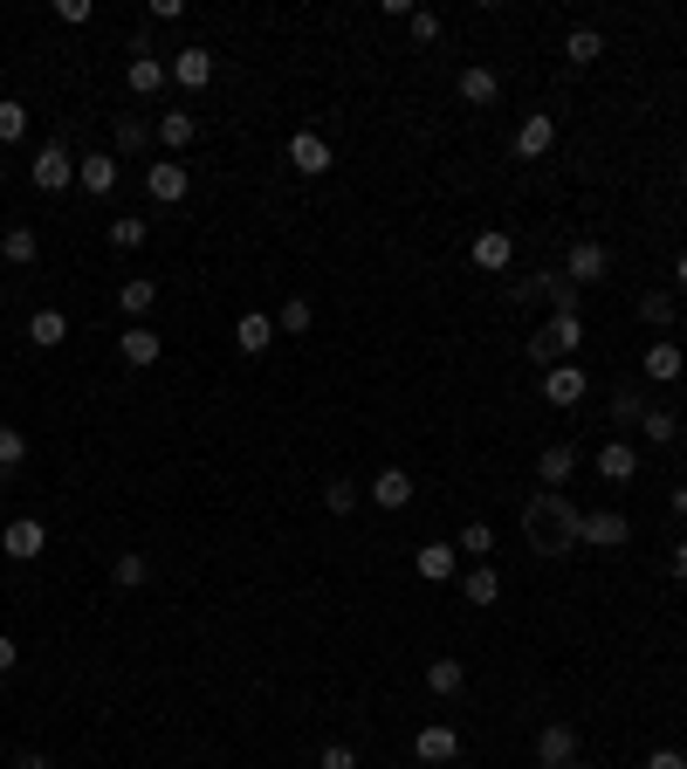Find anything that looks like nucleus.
<instances>
[{
    "label": "nucleus",
    "mask_w": 687,
    "mask_h": 769,
    "mask_svg": "<svg viewBox=\"0 0 687 769\" xmlns=\"http://www.w3.org/2000/svg\"><path fill=\"white\" fill-rule=\"evenodd\" d=\"M151 131H159V145H172V159H180V151L199 138V124H193V111H165L159 124H151Z\"/></svg>",
    "instance_id": "obj_29"
},
{
    "label": "nucleus",
    "mask_w": 687,
    "mask_h": 769,
    "mask_svg": "<svg viewBox=\"0 0 687 769\" xmlns=\"http://www.w3.org/2000/svg\"><path fill=\"white\" fill-rule=\"evenodd\" d=\"M151 302H159V282H151V275H131V282L117 289V310H124V323H145V317H151Z\"/></svg>",
    "instance_id": "obj_22"
},
{
    "label": "nucleus",
    "mask_w": 687,
    "mask_h": 769,
    "mask_svg": "<svg viewBox=\"0 0 687 769\" xmlns=\"http://www.w3.org/2000/svg\"><path fill=\"white\" fill-rule=\"evenodd\" d=\"M537 474H543V489H571V474H577V447L571 440H550L537 454Z\"/></svg>",
    "instance_id": "obj_18"
},
{
    "label": "nucleus",
    "mask_w": 687,
    "mask_h": 769,
    "mask_svg": "<svg viewBox=\"0 0 687 769\" xmlns=\"http://www.w3.org/2000/svg\"><path fill=\"white\" fill-rule=\"evenodd\" d=\"M159 351H165V344H159V330H138V323H131V330H117V357H124L131 371H151V365H159Z\"/></svg>",
    "instance_id": "obj_14"
},
{
    "label": "nucleus",
    "mask_w": 687,
    "mask_h": 769,
    "mask_svg": "<svg viewBox=\"0 0 687 769\" xmlns=\"http://www.w3.org/2000/svg\"><path fill=\"white\" fill-rule=\"evenodd\" d=\"M28 344H35V351L69 344V317H62V310H35V317H28Z\"/></svg>",
    "instance_id": "obj_27"
},
{
    "label": "nucleus",
    "mask_w": 687,
    "mask_h": 769,
    "mask_svg": "<svg viewBox=\"0 0 687 769\" xmlns=\"http://www.w3.org/2000/svg\"><path fill=\"white\" fill-rule=\"evenodd\" d=\"M21 138H28V104L8 96V104H0V145H21Z\"/></svg>",
    "instance_id": "obj_38"
},
{
    "label": "nucleus",
    "mask_w": 687,
    "mask_h": 769,
    "mask_svg": "<svg viewBox=\"0 0 687 769\" xmlns=\"http://www.w3.org/2000/svg\"><path fill=\"white\" fill-rule=\"evenodd\" d=\"M577 529H584V508H577L564 489H543V495L523 502V536H529V550H537V556H571V550H584Z\"/></svg>",
    "instance_id": "obj_1"
},
{
    "label": "nucleus",
    "mask_w": 687,
    "mask_h": 769,
    "mask_svg": "<svg viewBox=\"0 0 687 769\" xmlns=\"http://www.w3.org/2000/svg\"><path fill=\"white\" fill-rule=\"evenodd\" d=\"M317 769H358V749H351V742H330V749L317 756Z\"/></svg>",
    "instance_id": "obj_44"
},
{
    "label": "nucleus",
    "mask_w": 687,
    "mask_h": 769,
    "mask_svg": "<svg viewBox=\"0 0 687 769\" xmlns=\"http://www.w3.org/2000/svg\"><path fill=\"white\" fill-rule=\"evenodd\" d=\"M14 769H48V756H35V749H28V756H14Z\"/></svg>",
    "instance_id": "obj_49"
},
{
    "label": "nucleus",
    "mask_w": 687,
    "mask_h": 769,
    "mask_svg": "<svg viewBox=\"0 0 687 769\" xmlns=\"http://www.w3.org/2000/svg\"><path fill=\"white\" fill-rule=\"evenodd\" d=\"M640 317H646V323H674V296H667V289H646V296H640Z\"/></svg>",
    "instance_id": "obj_43"
},
{
    "label": "nucleus",
    "mask_w": 687,
    "mask_h": 769,
    "mask_svg": "<svg viewBox=\"0 0 687 769\" xmlns=\"http://www.w3.org/2000/svg\"><path fill=\"white\" fill-rule=\"evenodd\" d=\"M674 282H680V289H687V254H680V262H674Z\"/></svg>",
    "instance_id": "obj_52"
},
{
    "label": "nucleus",
    "mask_w": 687,
    "mask_h": 769,
    "mask_svg": "<svg viewBox=\"0 0 687 769\" xmlns=\"http://www.w3.org/2000/svg\"><path fill=\"white\" fill-rule=\"evenodd\" d=\"M537 762H543V769L577 762V728H571V722H550V728L537 735Z\"/></svg>",
    "instance_id": "obj_16"
},
{
    "label": "nucleus",
    "mask_w": 687,
    "mask_h": 769,
    "mask_svg": "<svg viewBox=\"0 0 687 769\" xmlns=\"http://www.w3.org/2000/svg\"><path fill=\"white\" fill-rule=\"evenodd\" d=\"M76 179H83V193L104 199L117 186V151H90V159H76Z\"/></svg>",
    "instance_id": "obj_23"
},
{
    "label": "nucleus",
    "mask_w": 687,
    "mask_h": 769,
    "mask_svg": "<svg viewBox=\"0 0 687 769\" xmlns=\"http://www.w3.org/2000/svg\"><path fill=\"white\" fill-rule=\"evenodd\" d=\"M640 433H646V440H667V447H674V440H680V420H674V413H660V405H646Z\"/></svg>",
    "instance_id": "obj_39"
},
{
    "label": "nucleus",
    "mask_w": 687,
    "mask_h": 769,
    "mask_svg": "<svg viewBox=\"0 0 687 769\" xmlns=\"http://www.w3.org/2000/svg\"><path fill=\"white\" fill-rule=\"evenodd\" d=\"M358 502H365V495L351 489L344 474H337V481H330V489H323V508H330V516H351V508H358Z\"/></svg>",
    "instance_id": "obj_40"
},
{
    "label": "nucleus",
    "mask_w": 687,
    "mask_h": 769,
    "mask_svg": "<svg viewBox=\"0 0 687 769\" xmlns=\"http://www.w3.org/2000/svg\"><path fill=\"white\" fill-rule=\"evenodd\" d=\"M564 769H592V762H564Z\"/></svg>",
    "instance_id": "obj_53"
},
{
    "label": "nucleus",
    "mask_w": 687,
    "mask_h": 769,
    "mask_svg": "<svg viewBox=\"0 0 687 769\" xmlns=\"http://www.w3.org/2000/svg\"><path fill=\"white\" fill-rule=\"evenodd\" d=\"M598 56H605V35H598V28H571V35H564V62L592 69Z\"/></svg>",
    "instance_id": "obj_31"
},
{
    "label": "nucleus",
    "mask_w": 687,
    "mask_h": 769,
    "mask_svg": "<svg viewBox=\"0 0 687 769\" xmlns=\"http://www.w3.org/2000/svg\"><path fill=\"white\" fill-rule=\"evenodd\" d=\"M577 344H584V317H550L537 337H529V357L550 371V365H577Z\"/></svg>",
    "instance_id": "obj_2"
},
{
    "label": "nucleus",
    "mask_w": 687,
    "mask_h": 769,
    "mask_svg": "<svg viewBox=\"0 0 687 769\" xmlns=\"http://www.w3.org/2000/svg\"><path fill=\"white\" fill-rule=\"evenodd\" d=\"M454 90H461V104H474V111H489V104H495V96H502V76L474 62V69H461V83H454Z\"/></svg>",
    "instance_id": "obj_25"
},
{
    "label": "nucleus",
    "mask_w": 687,
    "mask_h": 769,
    "mask_svg": "<svg viewBox=\"0 0 687 769\" xmlns=\"http://www.w3.org/2000/svg\"><path fill=\"white\" fill-rule=\"evenodd\" d=\"M124 83H131V96H159V90L172 83V62H159V56H131Z\"/></svg>",
    "instance_id": "obj_21"
},
{
    "label": "nucleus",
    "mask_w": 687,
    "mask_h": 769,
    "mask_svg": "<svg viewBox=\"0 0 687 769\" xmlns=\"http://www.w3.org/2000/svg\"><path fill=\"white\" fill-rule=\"evenodd\" d=\"M461 550H468L474 563H489V550H495V529H489V523H468V529H461Z\"/></svg>",
    "instance_id": "obj_41"
},
{
    "label": "nucleus",
    "mask_w": 687,
    "mask_h": 769,
    "mask_svg": "<svg viewBox=\"0 0 687 769\" xmlns=\"http://www.w3.org/2000/svg\"><path fill=\"white\" fill-rule=\"evenodd\" d=\"M646 769H687V756H680V749H653Z\"/></svg>",
    "instance_id": "obj_47"
},
{
    "label": "nucleus",
    "mask_w": 687,
    "mask_h": 769,
    "mask_svg": "<svg viewBox=\"0 0 687 769\" xmlns=\"http://www.w3.org/2000/svg\"><path fill=\"white\" fill-rule=\"evenodd\" d=\"M365 502H378L386 516L413 508V474H405V468H378V481H371V495H365Z\"/></svg>",
    "instance_id": "obj_11"
},
{
    "label": "nucleus",
    "mask_w": 687,
    "mask_h": 769,
    "mask_svg": "<svg viewBox=\"0 0 687 769\" xmlns=\"http://www.w3.org/2000/svg\"><path fill=\"white\" fill-rule=\"evenodd\" d=\"M104 241H111L117 254H131V248H145V220H131V214H124V220H111V227H104Z\"/></svg>",
    "instance_id": "obj_37"
},
{
    "label": "nucleus",
    "mask_w": 687,
    "mask_h": 769,
    "mask_svg": "<svg viewBox=\"0 0 687 769\" xmlns=\"http://www.w3.org/2000/svg\"><path fill=\"white\" fill-rule=\"evenodd\" d=\"M674 577L687 584V543H674Z\"/></svg>",
    "instance_id": "obj_50"
},
{
    "label": "nucleus",
    "mask_w": 687,
    "mask_h": 769,
    "mask_svg": "<svg viewBox=\"0 0 687 769\" xmlns=\"http://www.w3.org/2000/svg\"><path fill=\"white\" fill-rule=\"evenodd\" d=\"M275 344V317H262V310H248V317H234V351H248V357H262Z\"/></svg>",
    "instance_id": "obj_24"
},
{
    "label": "nucleus",
    "mask_w": 687,
    "mask_h": 769,
    "mask_svg": "<svg viewBox=\"0 0 687 769\" xmlns=\"http://www.w3.org/2000/svg\"><path fill=\"white\" fill-rule=\"evenodd\" d=\"M640 420H646V392H632V384H619V392H612V433L626 440V433L640 426Z\"/></svg>",
    "instance_id": "obj_30"
},
{
    "label": "nucleus",
    "mask_w": 687,
    "mask_h": 769,
    "mask_svg": "<svg viewBox=\"0 0 687 769\" xmlns=\"http://www.w3.org/2000/svg\"><path fill=\"white\" fill-rule=\"evenodd\" d=\"M461 680H468L461 659H426V687H434V695H461Z\"/></svg>",
    "instance_id": "obj_36"
},
{
    "label": "nucleus",
    "mask_w": 687,
    "mask_h": 769,
    "mask_svg": "<svg viewBox=\"0 0 687 769\" xmlns=\"http://www.w3.org/2000/svg\"><path fill=\"white\" fill-rule=\"evenodd\" d=\"M461 598H468V605H495V598H502V577L489 571V563H474V571L461 577Z\"/></svg>",
    "instance_id": "obj_34"
},
{
    "label": "nucleus",
    "mask_w": 687,
    "mask_h": 769,
    "mask_svg": "<svg viewBox=\"0 0 687 769\" xmlns=\"http://www.w3.org/2000/svg\"><path fill=\"white\" fill-rule=\"evenodd\" d=\"M145 193L159 199V207H180V199L193 193V172H186L180 159H165V165H151V172H145Z\"/></svg>",
    "instance_id": "obj_8"
},
{
    "label": "nucleus",
    "mask_w": 687,
    "mask_h": 769,
    "mask_svg": "<svg viewBox=\"0 0 687 769\" xmlns=\"http://www.w3.org/2000/svg\"><path fill=\"white\" fill-rule=\"evenodd\" d=\"M28 172H35V186H42V193H62L69 179H76V159H69V145H42Z\"/></svg>",
    "instance_id": "obj_9"
},
{
    "label": "nucleus",
    "mask_w": 687,
    "mask_h": 769,
    "mask_svg": "<svg viewBox=\"0 0 687 769\" xmlns=\"http://www.w3.org/2000/svg\"><path fill=\"white\" fill-rule=\"evenodd\" d=\"M289 165H296L302 179H323L330 165H337V151H330L323 131H296V138H289Z\"/></svg>",
    "instance_id": "obj_6"
},
{
    "label": "nucleus",
    "mask_w": 687,
    "mask_h": 769,
    "mask_svg": "<svg viewBox=\"0 0 687 769\" xmlns=\"http://www.w3.org/2000/svg\"><path fill=\"white\" fill-rule=\"evenodd\" d=\"M145 577H151V563H145L138 550H117V556H111V584H117V592H138Z\"/></svg>",
    "instance_id": "obj_33"
},
{
    "label": "nucleus",
    "mask_w": 687,
    "mask_h": 769,
    "mask_svg": "<svg viewBox=\"0 0 687 769\" xmlns=\"http://www.w3.org/2000/svg\"><path fill=\"white\" fill-rule=\"evenodd\" d=\"M310 323H317V302L310 296H289L283 310H275V337H283V330H289V337H302Z\"/></svg>",
    "instance_id": "obj_32"
},
{
    "label": "nucleus",
    "mask_w": 687,
    "mask_h": 769,
    "mask_svg": "<svg viewBox=\"0 0 687 769\" xmlns=\"http://www.w3.org/2000/svg\"><path fill=\"white\" fill-rule=\"evenodd\" d=\"M96 8H90V0H56V21H62V28H83V21H90Z\"/></svg>",
    "instance_id": "obj_45"
},
{
    "label": "nucleus",
    "mask_w": 687,
    "mask_h": 769,
    "mask_svg": "<svg viewBox=\"0 0 687 769\" xmlns=\"http://www.w3.org/2000/svg\"><path fill=\"white\" fill-rule=\"evenodd\" d=\"M468 254H474V268H481V275H502L508 262H516V241H508L502 227H489V234H474V248H468Z\"/></svg>",
    "instance_id": "obj_17"
},
{
    "label": "nucleus",
    "mask_w": 687,
    "mask_h": 769,
    "mask_svg": "<svg viewBox=\"0 0 687 769\" xmlns=\"http://www.w3.org/2000/svg\"><path fill=\"white\" fill-rule=\"evenodd\" d=\"M674 516H687V489H674Z\"/></svg>",
    "instance_id": "obj_51"
},
{
    "label": "nucleus",
    "mask_w": 687,
    "mask_h": 769,
    "mask_svg": "<svg viewBox=\"0 0 687 769\" xmlns=\"http://www.w3.org/2000/svg\"><path fill=\"white\" fill-rule=\"evenodd\" d=\"M632 474H640V447H632V440H605V447H598V481L626 489Z\"/></svg>",
    "instance_id": "obj_12"
},
{
    "label": "nucleus",
    "mask_w": 687,
    "mask_h": 769,
    "mask_svg": "<svg viewBox=\"0 0 687 769\" xmlns=\"http://www.w3.org/2000/svg\"><path fill=\"white\" fill-rule=\"evenodd\" d=\"M584 392H592L584 365H550V371H543V399H550V405H577Z\"/></svg>",
    "instance_id": "obj_15"
},
{
    "label": "nucleus",
    "mask_w": 687,
    "mask_h": 769,
    "mask_svg": "<svg viewBox=\"0 0 687 769\" xmlns=\"http://www.w3.org/2000/svg\"><path fill=\"white\" fill-rule=\"evenodd\" d=\"M21 460H28V440H21L14 426H0V474H8V468H21Z\"/></svg>",
    "instance_id": "obj_42"
},
{
    "label": "nucleus",
    "mask_w": 687,
    "mask_h": 769,
    "mask_svg": "<svg viewBox=\"0 0 687 769\" xmlns=\"http://www.w3.org/2000/svg\"><path fill=\"white\" fill-rule=\"evenodd\" d=\"M48 550V529L35 523V516H14L8 529H0V556H14V563H35Z\"/></svg>",
    "instance_id": "obj_5"
},
{
    "label": "nucleus",
    "mask_w": 687,
    "mask_h": 769,
    "mask_svg": "<svg viewBox=\"0 0 687 769\" xmlns=\"http://www.w3.org/2000/svg\"><path fill=\"white\" fill-rule=\"evenodd\" d=\"M0 254H8L14 268H35V262H42V241H35V227H21V220H14L8 234H0Z\"/></svg>",
    "instance_id": "obj_26"
},
{
    "label": "nucleus",
    "mask_w": 687,
    "mask_h": 769,
    "mask_svg": "<svg viewBox=\"0 0 687 769\" xmlns=\"http://www.w3.org/2000/svg\"><path fill=\"white\" fill-rule=\"evenodd\" d=\"M626 536H632V523L619 516V508H592V516H584V529H577V543H592V550H626Z\"/></svg>",
    "instance_id": "obj_7"
},
{
    "label": "nucleus",
    "mask_w": 687,
    "mask_h": 769,
    "mask_svg": "<svg viewBox=\"0 0 687 769\" xmlns=\"http://www.w3.org/2000/svg\"><path fill=\"white\" fill-rule=\"evenodd\" d=\"M405 28H413V42H440V14H426V8H413V21H405Z\"/></svg>",
    "instance_id": "obj_46"
},
{
    "label": "nucleus",
    "mask_w": 687,
    "mask_h": 769,
    "mask_svg": "<svg viewBox=\"0 0 687 769\" xmlns=\"http://www.w3.org/2000/svg\"><path fill=\"white\" fill-rule=\"evenodd\" d=\"M550 145H557V117H550V111H529V117L516 124V151H523V159H543Z\"/></svg>",
    "instance_id": "obj_19"
},
{
    "label": "nucleus",
    "mask_w": 687,
    "mask_h": 769,
    "mask_svg": "<svg viewBox=\"0 0 687 769\" xmlns=\"http://www.w3.org/2000/svg\"><path fill=\"white\" fill-rule=\"evenodd\" d=\"M516 302H550V317H577V282L564 268H543V275H523L516 289H508Z\"/></svg>",
    "instance_id": "obj_3"
},
{
    "label": "nucleus",
    "mask_w": 687,
    "mask_h": 769,
    "mask_svg": "<svg viewBox=\"0 0 687 769\" xmlns=\"http://www.w3.org/2000/svg\"><path fill=\"white\" fill-rule=\"evenodd\" d=\"M413 756H420V762H454V756H461V728L426 722V728L413 735Z\"/></svg>",
    "instance_id": "obj_13"
},
{
    "label": "nucleus",
    "mask_w": 687,
    "mask_h": 769,
    "mask_svg": "<svg viewBox=\"0 0 687 769\" xmlns=\"http://www.w3.org/2000/svg\"><path fill=\"white\" fill-rule=\"evenodd\" d=\"M564 275L577 282V289H592V282L612 275V248H605V241H577V248L564 254Z\"/></svg>",
    "instance_id": "obj_4"
},
{
    "label": "nucleus",
    "mask_w": 687,
    "mask_h": 769,
    "mask_svg": "<svg viewBox=\"0 0 687 769\" xmlns=\"http://www.w3.org/2000/svg\"><path fill=\"white\" fill-rule=\"evenodd\" d=\"M454 556H461V550H454V543H420V577L426 584H454Z\"/></svg>",
    "instance_id": "obj_28"
},
{
    "label": "nucleus",
    "mask_w": 687,
    "mask_h": 769,
    "mask_svg": "<svg viewBox=\"0 0 687 769\" xmlns=\"http://www.w3.org/2000/svg\"><path fill=\"white\" fill-rule=\"evenodd\" d=\"M214 76H220L214 48H180V56H172V83H180V90H207Z\"/></svg>",
    "instance_id": "obj_10"
},
{
    "label": "nucleus",
    "mask_w": 687,
    "mask_h": 769,
    "mask_svg": "<svg viewBox=\"0 0 687 769\" xmlns=\"http://www.w3.org/2000/svg\"><path fill=\"white\" fill-rule=\"evenodd\" d=\"M640 365H646V378H653V384H674V378L687 371V351H680L674 337H660V344H646Z\"/></svg>",
    "instance_id": "obj_20"
},
{
    "label": "nucleus",
    "mask_w": 687,
    "mask_h": 769,
    "mask_svg": "<svg viewBox=\"0 0 687 769\" xmlns=\"http://www.w3.org/2000/svg\"><path fill=\"white\" fill-rule=\"evenodd\" d=\"M14 659H21V653H14V639L0 632V674H14Z\"/></svg>",
    "instance_id": "obj_48"
},
{
    "label": "nucleus",
    "mask_w": 687,
    "mask_h": 769,
    "mask_svg": "<svg viewBox=\"0 0 687 769\" xmlns=\"http://www.w3.org/2000/svg\"><path fill=\"white\" fill-rule=\"evenodd\" d=\"M151 138H159V131H151V124H145V117H131V111H124V117H117V151H124V159H138V151H145Z\"/></svg>",
    "instance_id": "obj_35"
}]
</instances>
